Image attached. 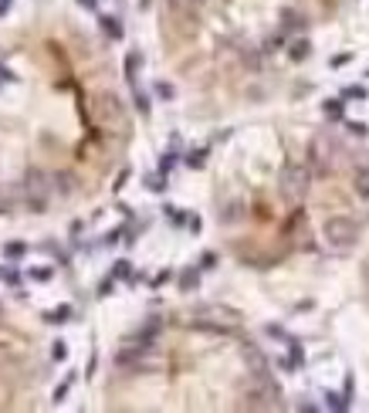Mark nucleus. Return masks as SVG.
<instances>
[{
  "label": "nucleus",
  "instance_id": "obj_1",
  "mask_svg": "<svg viewBox=\"0 0 369 413\" xmlns=\"http://www.w3.org/2000/svg\"><path fill=\"white\" fill-rule=\"evenodd\" d=\"M356 237H359V227L352 224L349 217H329L325 220V241H329V247L349 251L356 244Z\"/></svg>",
  "mask_w": 369,
  "mask_h": 413
},
{
  "label": "nucleus",
  "instance_id": "obj_2",
  "mask_svg": "<svg viewBox=\"0 0 369 413\" xmlns=\"http://www.w3.org/2000/svg\"><path fill=\"white\" fill-rule=\"evenodd\" d=\"M305 190H308V169L302 163H285V169H281V193L288 200H302Z\"/></svg>",
  "mask_w": 369,
  "mask_h": 413
},
{
  "label": "nucleus",
  "instance_id": "obj_3",
  "mask_svg": "<svg viewBox=\"0 0 369 413\" xmlns=\"http://www.w3.org/2000/svg\"><path fill=\"white\" fill-rule=\"evenodd\" d=\"M48 176L41 173V169H27L24 173V190H27V206L34 210V213H44V206H48V183H44Z\"/></svg>",
  "mask_w": 369,
  "mask_h": 413
},
{
  "label": "nucleus",
  "instance_id": "obj_4",
  "mask_svg": "<svg viewBox=\"0 0 369 413\" xmlns=\"http://www.w3.org/2000/svg\"><path fill=\"white\" fill-rule=\"evenodd\" d=\"M95 115H98V122H122V102H119L116 95H98Z\"/></svg>",
  "mask_w": 369,
  "mask_h": 413
},
{
  "label": "nucleus",
  "instance_id": "obj_5",
  "mask_svg": "<svg viewBox=\"0 0 369 413\" xmlns=\"http://www.w3.org/2000/svg\"><path fill=\"white\" fill-rule=\"evenodd\" d=\"M44 322H48V325H64V322H71V305H58V308L44 312Z\"/></svg>",
  "mask_w": 369,
  "mask_h": 413
},
{
  "label": "nucleus",
  "instance_id": "obj_6",
  "mask_svg": "<svg viewBox=\"0 0 369 413\" xmlns=\"http://www.w3.org/2000/svg\"><path fill=\"white\" fill-rule=\"evenodd\" d=\"M98 24H102V31H105L112 41H122V34H125L122 24H119V17H109V14H105V17H98Z\"/></svg>",
  "mask_w": 369,
  "mask_h": 413
},
{
  "label": "nucleus",
  "instance_id": "obj_7",
  "mask_svg": "<svg viewBox=\"0 0 369 413\" xmlns=\"http://www.w3.org/2000/svg\"><path fill=\"white\" fill-rule=\"evenodd\" d=\"M0 281L10 284L14 291H20V271L14 268V264H3V268H0Z\"/></svg>",
  "mask_w": 369,
  "mask_h": 413
},
{
  "label": "nucleus",
  "instance_id": "obj_8",
  "mask_svg": "<svg viewBox=\"0 0 369 413\" xmlns=\"http://www.w3.org/2000/svg\"><path fill=\"white\" fill-rule=\"evenodd\" d=\"M139 65H142V55H139V51H132V55L125 58V78H129L132 85H136V71H139Z\"/></svg>",
  "mask_w": 369,
  "mask_h": 413
},
{
  "label": "nucleus",
  "instance_id": "obj_9",
  "mask_svg": "<svg viewBox=\"0 0 369 413\" xmlns=\"http://www.w3.org/2000/svg\"><path fill=\"white\" fill-rule=\"evenodd\" d=\"M3 254H7L10 261H20V258L27 254V244H24V241H10V244H3Z\"/></svg>",
  "mask_w": 369,
  "mask_h": 413
},
{
  "label": "nucleus",
  "instance_id": "obj_10",
  "mask_svg": "<svg viewBox=\"0 0 369 413\" xmlns=\"http://www.w3.org/2000/svg\"><path fill=\"white\" fill-rule=\"evenodd\" d=\"M207 0H170V7L173 10H183V14H190V10H200Z\"/></svg>",
  "mask_w": 369,
  "mask_h": 413
},
{
  "label": "nucleus",
  "instance_id": "obj_11",
  "mask_svg": "<svg viewBox=\"0 0 369 413\" xmlns=\"http://www.w3.org/2000/svg\"><path fill=\"white\" fill-rule=\"evenodd\" d=\"M51 183H55V190H61V193H71V173H55Z\"/></svg>",
  "mask_w": 369,
  "mask_h": 413
},
{
  "label": "nucleus",
  "instance_id": "obj_12",
  "mask_svg": "<svg viewBox=\"0 0 369 413\" xmlns=\"http://www.w3.org/2000/svg\"><path fill=\"white\" fill-rule=\"evenodd\" d=\"M356 193H359V197H369V169H359V173H356Z\"/></svg>",
  "mask_w": 369,
  "mask_h": 413
},
{
  "label": "nucleus",
  "instance_id": "obj_13",
  "mask_svg": "<svg viewBox=\"0 0 369 413\" xmlns=\"http://www.w3.org/2000/svg\"><path fill=\"white\" fill-rule=\"evenodd\" d=\"M51 359H55V362H64V359H68V342H55V345H51Z\"/></svg>",
  "mask_w": 369,
  "mask_h": 413
},
{
  "label": "nucleus",
  "instance_id": "obj_14",
  "mask_svg": "<svg viewBox=\"0 0 369 413\" xmlns=\"http://www.w3.org/2000/svg\"><path fill=\"white\" fill-rule=\"evenodd\" d=\"M305 55H308V41H295V44H292V58H295V61H302Z\"/></svg>",
  "mask_w": 369,
  "mask_h": 413
},
{
  "label": "nucleus",
  "instance_id": "obj_15",
  "mask_svg": "<svg viewBox=\"0 0 369 413\" xmlns=\"http://www.w3.org/2000/svg\"><path fill=\"white\" fill-rule=\"evenodd\" d=\"M325 115H329V119H342V102H335V98L325 102Z\"/></svg>",
  "mask_w": 369,
  "mask_h": 413
},
{
  "label": "nucleus",
  "instance_id": "obj_16",
  "mask_svg": "<svg viewBox=\"0 0 369 413\" xmlns=\"http://www.w3.org/2000/svg\"><path fill=\"white\" fill-rule=\"evenodd\" d=\"M203 159H207V149H196V152H190V156H186V163H190L193 169L203 166Z\"/></svg>",
  "mask_w": 369,
  "mask_h": 413
},
{
  "label": "nucleus",
  "instance_id": "obj_17",
  "mask_svg": "<svg viewBox=\"0 0 369 413\" xmlns=\"http://www.w3.org/2000/svg\"><path fill=\"white\" fill-rule=\"evenodd\" d=\"M180 288H183V291L196 288V271H183V278H180Z\"/></svg>",
  "mask_w": 369,
  "mask_h": 413
},
{
  "label": "nucleus",
  "instance_id": "obj_18",
  "mask_svg": "<svg viewBox=\"0 0 369 413\" xmlns=\"http://www.w3.org/2000/svg\"><path fill=\"white\" fill-rule=\"evenodd\" d=\"M129 261H116V268H112V278H129Z\"/></svg>",
  "mask_w": 369,
  "mask_h": 413
},
{
  "label": "nucleus",
  "instance_id": "obj_19",
  "mask_svg": "<svg viewBox=\"0 0 369 413\" xmlns=\"http://www.w3.org/2000/svg\"><path fill=\"white\" fill-rule=\"evenodd\" d=\"M325 400H329V407H332V410H346V407H349V403H346L342 396H335V393H329Z\"/></svg>",
  "mask_w": 369,
  "mask_h": 413
},
{
  "label": "nucleus",
  "instance_id": "obj_20",
  "mask_svg": "<svg viewBox=\"0 0 369 413\" xmlns=\"http://www.w3.org/2000/svg\"><path fill=\"white\" fill-rule=\"evenodd\" d=\"M136 105H139V112H142V115H149V98L139 92V88H136Z\"/></svg>",
  "mask_w": 369,
  "mask_h": 413
},
{
  "label": "nucleus",
  "instance_id": "obj_21",
  "mask_svg": "<svg viewBox=\"0 0 369 413\" xmlns=\"http://www.w3.org/2000/svg\"><path fill=\"white\" fill-rule=\"evenodd\" d=\"M31 278H34V281H48V278H51V268H34Z\"/></svg>",
  "mask_w": 369,
  "mask_h": 413
},
{
  "label": "nucleus",
  "instance_id": "obj_22",
  "mask_svg": "<svg viewBox=\"0 0 369 413\" xmlns=\"http://www.w3.org/2000/svg\"><path fill=\"white\" fill-rule=\"evenodd\" d=\"M112 288H116V278H112V275H109V278H105V281H102V288H98V295H102V298H105V295H112Z\"/></svg>",
  "mask_w": 369,
  "mask_h": 413
},
{
  "label": "nucleus",
  "instance_id": "obj_23",
  "mask_svg": "<svg viewBox=\"0 0 369 413\" xmlns=\"http://www.w3.org/2000/svg\"><path fill=\"white\" fill-rule=\"evenodd\" d=\"M156 95H159V98H173V85L159 81V85H156Z\"/></svg>",
  "mask_w": 369,
  "mask_h": 413
},
{
  "label": "nucleus",
  "instance_id": "obj_24",
  "mask_svg": "<svg viewBox=\"0 0 369 413\" xmlns=\"http://www.w3.org/2000/svg\"><path fill=\"white\" fill-rule=\"evenodd\" d=\"M173 163H176V156H173V152H166V156L159 159V173H170V166H173Z\"/></svg>",
  "mask_w": 369,
  "mask_h": 413
},
{
  "label": "nucleus",
  "instance_id": "obj_25",
  "mask_svg": "<svg viewBox=\"0 0 369 413\" xmlns=\"http://www.w3.org/2000/svg\"><path fill=\"white\" fill-rule=\"evenodd\" d=\"M68 386H71V379H68V383H61L58 390H55V403H61V400L68 396Z\"/></svg>",
  "mask_w": 369,
  "mask_h": 413
},
{
  "label": "nucleus",
  "instance_id": "obj_26",
  "mask_svg": "<svg viewBox=\"0 0 369 413\" xmlns=\"http://www.w3.org/2000/svg\"><path fill=\"white\" fill-rule=\"evenodd\" d=\"M163 187H166V183H163V176H153V180H149V190H156V193H159Z\"/></svg>",
  "mask_w": 369,
  "mask_h": 413
},
{
  "label": "nucleus",
  "instance_id": "obj_27",
  "mask_svg": "<svg viewBox=\"0 0 369 413\" xmlns=\"http://www.w3.org/2000/svg\"><path fill=\"white\" fill-rule=\"evenodd\" d=\"M98 0H78V7H85V10H95Z\"/></svg>",
  "mask_w": 369,
  "mask_h": 413
},
{
  "label": "nucleus",
  "instance_id": "obj_28",
  "mask_svg": "<svg viewBox=\"0 0 369 413\" xmlns=\"http://www.w3.org/2000/svg\"><path fill=\"white\" fill-rule=\"evenodd\" d=\"M10 3H14V0H0V17H3V14L10 10Z\"/></svg>",
  "mask_w": 369,
  "mask_h": 413
},
{
  "label": "nucleus",
  "instance_id": "obj_29",
  "mask_svg": "<svg viewBox=\"0 0 369 413\" xmlns=\"http://www.w3.org/2000/svg\"><path fill=\"white\" fill-rule=\"evenodd\" d=\"M0 210H3V206H0Z\"/></svg>",
  "mask_w": 369,
  "mask_h": 413
}]
</instances>
